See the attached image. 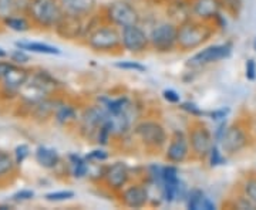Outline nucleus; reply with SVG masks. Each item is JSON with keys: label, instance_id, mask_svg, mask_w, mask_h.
I'll use <instances>...</instances> for the list:
<instances>
[{"label": "nucleus", "instance_id": "1", "mask_svg": "<svg viewBox=\"0 0 256 210\" xmlns=\"http://www.w3.org/2000/svg\"><path fill=\"white\" fill-rule=\"evenodd\" d=\"M90 18L86 21V33L82 37L86 46L97 53H114L117 50H122L121 30L117 26L108 21L94 24Z\"/></svg>", "mask_w": 256, "mask_h": 210}, {"label": "nucleus", "instance_id": "2", "mask_svg": "<svg viewBox=\"0 0 256 210\" xmlns=\"http://www.w3.org/2000/svg\"><path fill=\"white\" fill-rule=\"evenodd\" d=\"M215 33V27L210 21H202L198 18H186L178 26L176 47L181 51H191L202 47Z\"/></svg>", "mask_w": 256, "mask_h": 210}, {"label": "nucleus", "instance_id": "3", "mask_svg": "<svg viewBox=\"0 0 256 210\" xmlns=\"http://www.w3.org/2000/svg\"><path fill=\"white\" fill-rule=\"evenodd\" d=\"M64 14L62 0H28L26 16L38 28H54Z\"/></svg>", "mask_w": 256, "mask_h": 210}, {"label": "nucleus", "instance_id": "4", "mask_svg": "<svg viewBox=\"0 0 256 210\" xmlns=\"http://www.w3.org/2000/svg\"><path fill=\"white\" fill-rule=\"evenodd\" d=\"M134 137L146 151L160 152L168 144V134L165 127L156 119H142L132 129Z\"/></svg>", "mask_w": 256, "mask_h": 210}, {"label": "nucleus", "instance_id": "5", "mask_svg": "<svg viewBox=\"0 0 256 210\" xmlns=\"http://www.w3.org/2000/svg\"><path fill=\"white\" fill-rule=\"evenodd\" d=\"M188 139H190L192 158L198 159V161L208 158L210 148L215 144L214 135H212L210 128L202 121H198V119L194 121L190 125Z\"/></svg>", "mask_w": 256, "mask_h": 210}, {"label": "nucleus", "instance_id": "6", "mask_svg": "<svg viewBox=\"0 0 256 210\" xmlns=\"http://www.w3.org/2000/svg\"><path fill=\"white\" fill-rule=\"evenodd\" d=\"M104 18H106V21H108L111 24L122 28L127 27V26L138 24L140 23V13L130 1L116 0L107 6Z\"/></svg>", "mask_w": 256, "mask_h": 210}, {"label": "nucleus", "instance_id": "7", "mask_svg": "<svg viewBox=\"0 0 256 210\" xmlns=\"http://www.w3.org/2000/svg\"><path fill=\"white\" fill-rule=\"evenodd\" d=\"M178 26L172 21H161L150 33V46L158 53H170L176 48Z\"/></svg>", "mask_w": 256, "mask_h": 210}, {"label": "nucleus", "instance_id": "8", "mask_svg": "<svg viewBox=\"0 0 256 210\" xmlns=\"http://www.w3.org/2000/svg\"><path fill=\"white\" fill-rule=\"evenodd\" d=\"M110 114L104 105H90L82 111L78 118V132L86 139H94L100 127L108 119Z\"/></svg>", "mask_w": 256, "mask_h": 210}, {"label": "nucleus", "instance_id": "9", "mask_svg": "<svg viewBox=\"0 0 256 210\" xmlns=\"http://www.w3.org/2000/svg\"><path fill=\"white\" fill-rule=\"evenodd\" d=\"M191 156V146L188 134H185L181 129H176L168 139V144L165 146L164 158L168 164H184Z\"/></svg>", "mask_w": 256, "mask_h": 210}, {"label": "nucleus", "instance_id": "10", "mask_svg": "<svg viewBox=\"0 0 256 210\" xmlns=\"http://www.w3.org/2000/svg\"><path fill=\"white\" fill-rule=\"evenodd\" d=\"M232 53V44L230 43H224V44H212V46L205 47L200 50L196 54H194L188 60L186 67L191 68H201L205 65L218 63L220 60L228 58Z\"/></svg>", "mask_w": 256, "mask_h": 210}, {"label": "nucleus", "instance_id": "11", "mask_svg": "<svg viewBox=\"0 0 256 210\" xmlns=\"http://www.w3.org/2000/svg\"><path fill=\"white\" fill-rule=\"evenodd\" d=\"M130 181H131V169L127 162L117 161L114 164L107 165L102 183L108 191L118 195L130 183Z\"/></svg>", "mask_w": 256, "mask_h": 210}, {"label": "nucleus", "instance_id": "12", "mask_svg": "<svg viewBox=\"0 0 256 210\" xmlns=\"http://www.w3.org/2000/svg\"><path fill=\"white\" fill-rule=\"evenodd\" d=\"M122 48L131 54H142L150 48V36L138 24L121 28Z\"/></svg>", "mask_w": 256, "mask_h": 210}, {"label": "nucleus", "instance_id": "13", "mask_svg": "<svg viewBox=\"0 0 256 210\" xmlns=\"http://www.w3.org/2000/svg\"><path fill=\"white\" fill-rule=\"evenodd\" d=\"M30 71L26 70L23 65L10 63L9 68L6 70L4 75L2 77V91L10 95L12 98L18 97V91L23 88V85L30 78Z\"/></svg>", "mask_w": 256, "mask_h": 210}, {"label": "nucleus", "instance_id": "14", "mask_svg": "<svg viewBox=\"0 0 256 210\" xmlns=\"http://www.w3.org/2000/svg\"><path fill=\"white\" fill-rule=\"evenodd\" d=\"M120 202L128 209H142L150 203V193L146 183H131L118 193Z\"/></svg>", "mask_w": 256, "mask_h": 210}, {"label": "nucleus", "instance_id": "15", "mask_svg": "<svg viewBox=\"0 0 256 210\" xmlns=\"http://www.w3.org/2000/svg\"><path fill=\"white\" fill-rule=\"evenodd\" d=\"M86 20L87 18L77 17L64 13L58 23L56 24L54 31L58 37L64 40H78L84 37L86 33Z\"/></svg>", "mask_w": 256, "mask_h": 210}, {"label": "nucleus", "instance_id": "16", "mask_svg": "<svg viewBox=\"0 0 256 210\" xmlns=\"http://www.w3.org/2000/svg\"><path fill=\"white\" fill-rule=\"evenodd\" d=\"M220 148L225 154L228 155H234L240 152L244 148L248 145V135L244 129L239 125H232L226 128V132L220 142Z\"/></svg>", "mask_w": 256, "mask_h": 210}, {"label": "nucleus", "instance_id": "17", "mask_svg": "<svg viewBox=\"0 0 256 210\" xmlns=\"http://www.w3.org/2000/svg\"><path fill=\"white\" fill-rule=\"evenodd\" d=\"M220 0H191L192 16L202 21L212 23L220 14Z\"/></svg>", "mask_w": 256, "mask_h": 210}, {"label": "nucleus", "instance_id": "18", "mask_svg": "<svg viewBox=\"0 0 256 210\" xmlns=\"http://www.w3.org/2000/svg\"><path fill=\"white\" fill-rule=\"evenodd\" d=\"M62 6L66 14L88 18L97 11L98 3L97 0H62Z\"/></svg>", "mask_w": 256, "mask_h": 210}, {"label": "nucleus", "instance_id": "19", "mask_svg": "<svg viewBox=\"0 0 256 210\" xmlns=\"http://www.w3.org/2000/svg\"><path fill=\"white\" fill-rule=\"evenodd\" d=\"M60 100H56L52 97H47L44 100H42L40 102H37L36 105H33L30 108V115L33 117V119L40 121V122H46L50 118H54L56 110L60 105Z\"/></svg>", "mask_w": 256, "mask_h": 210}, {"label": "nucleus", "instance_id": "20", "mask_svg": "<svg viewBox=\"0 0 256 210\" xmlns=\"http://www.w3.org/2000/svg\"><path fill=\"white\" fill-rule=\"evenodd\" d=\"M30 81H33L42 90H44L48 95H53L62 88V82L58 81L53 74H50L46 70L33 71L30 74Z\"/></svg>", "mask_w": 256, "mask_h": 210}, {"label": "nucleus", "instance_id": "21", "mask_svg": "<svg viewBox=\"0 0 256 210\" xmlns=\"http://www.w3.org/2000/svg\"><path fill=\"white\" fill-rule=\"evenodd\" d=\"M34 159L42 168L48 169V171H53L62 161V158H60L58 152L56 149L44 145L37 146L36 151H34Z\"/></svg>", "mask_w": 256, "mask_h": 210}, {"label": "nucleus", "instance_id": "22", "mask_svg": "<svg viewBox=\"0 0 256 210\" xmlns=\"http://www.w3.org/2000/svg\"><path fill=\"white\" fill-rule=\"evenodd\" d=\"M78 118H80L78 112L72 104H66V102L62 101L60 105L56 110L54 121L62 127H72V125L78 122Z\"/></svg>", "mask_w": 256, "mask_h": 210}, {"label": "nucleus", "instance_id": "23", "mask_svg": "<svg viewBox=\"0 0 256 210\" xmlns=\"http://www.w3.org/2000/svg\"><path fill=\"white\" fill-rule=\"evenodd\" d=\"M14 46H16V48L24 50V51H30V53H37V54H62V50L58 47L47 44V43H40V41H16Z\"/></svg>", "mask_w": 256, "mask_h": 210}, {"label": "nucleus", "instance_id": "24", "mask_svg": "<svg viewBox=\"0 0 256 210\" xmlns=\"http://www.w3.org/2000/svg\"><path fill=\"white\" fill-rule=\"evenodd\" d=\"M18 166L14 156L4 149H0V183L6 182L10 176H13Z\"/></svg>", "mask_w": 256, "mask_h": 210}, {"label": "nucleus", "instance_id": "25", "mask_svg": "<svg viewBox=\"0 0 256 210\" xmlns=\"http://www.w3.org/2000/svg\"><path fill=\"white\" fill-rule=\"evenodd\" d=\"M67 161L70 164V169H72V176L76 179H82L87 178L88 174V166L90 162L87 161V158L77 155V154H70L67 156Z\"/></svg>", "mask_w": 256, "mask_h": 210}, {"label": "nucleus", "instance_id": "26", "mask_svg": "<svg viewBox=\"0 0 256 210\" xmlns=\"http://www.w3.org/2000/svg\"><path fill=\"white\" fill-rule=\"evenodd\" d=\"M3 24L16 33H26L33 26L26 14H13L6 20H3Z\"/></svg>", "mask_w": 256, "mask_h": 210}, {"label": "nucleus", "instance_id": "27", "mask_svg": "<svg viewBox=\"0 0 256 210\" xmlns=\"http://www.w3.org/2000/svg\"><path fill=\"white\" fill-rule=\"evenodd\" d=\"M101 101H102L104 108L108 111L110 115H116L131 108V101L126 95L118 97V98H102Z\"/></svg>", "mask_w": 256, "mask_h": 210}, {"label": "nucleus", "instance_id": "28", "mask_svg": "<svg viewBox=\"0 0 256 210\" xmlns=\"http://www.w3.org/2000/svg\"><path fill=\"white\" fill-rule=\"evenodd\" d=\"M114 138V132H112V125H111L110 117L108 119L102 124L100 129L97 131V135H96V142L100 146H107L110 144V141Z\"/></svg>", "mask_w": 256, "mask_h": 210}, {"label": "nucleus", "instance_id": "29", "mask_svg": "<svg viewBox=\"0 0 256 210\" xmlns=\"http://www.w3.org/2000/svg\"><path fill=\"white\" fill-rule=\"evenodd\" d=\"M204 199H205V193L202 192L201 189H196V188L191 189L186 195V199H185L186 208L190 210H200Z\"/></svg>", "mask_w": 256, "mask_h": 210}, {"label": "nucleus", "instance_id": "30", "mask_svg": "<svg viewBox=\"0 0 256 210\" xmlns=\"http://www.w3.org/2000/svg\"><path fill=\"white\" fill-rule=\"evenodd\" d=\"M13 14H18V0H0V21L3 23Z\"/></svg>", "mask_w": 256, "mask_h": 210}, {"label": "nucleus", "instance_id": "31", "mask_svg": "<svg viewBox=\"0 0 256 210\" xmlns=\"http://www.w3.org/2000/svg\"><path fill=\"white\" fill-rule=\"evenodd\" d=\"M208 159H210V168H216V166H220V165H224L226 162L225 156L222 154V149H220L216 142L210 148V154H208Z\"/></svg>", "mask_w": 256, "mask_h": 210}, {"label": "nucleus", "instance_id": "32", "mask_svg": "<svg viewBox=\"0 0 256 210\" xmlns=\"http://www.w3.org/2000/svg\"><path fill=\"white\" fill-rule=\"evenodd\" d=\"M76 193L70 189H64V191H56V192H50L44 195V199L47 202H66L72 201Z\"/></svg>", "mask_w": 256, "mask_h": 210}, {"label": "nucleus", "instance_id": "33", "mask_svg": "<svg viewBox=\"0 0 256 210\" xmlns=\"http://www.w3.org/2000/svg\"><path fill=\"white\" fill-rule=\"evenodd\" d=\"M116 67L120 68V70H126V71H134V73H146V67L138 61H118L116 63Z\"/></svg>", "mask_w": 256, "mask_h": 210}, {"label": "nucleus", "instance_id": "34", "mask_svg": "<svg viewBox=\"0 0 256 210\" xmlns=\"http://www.w3.org/2000/svg\"><path fill=\"white\" fill-rule=\"evenodd\" d=\"M30 155V146L28 144H20L14 148V151H13V156H14V161H16V164L20 166V165L23 164L26 159Z\"/></svg>", "mask_w": 256, "mask_h": 210}, {"label": "nucleus", "instance_id": "35", "mask_svg": "<svg viewBox=\"0 0 256 210\" xmlns=\"http://www.w3.org/2000/svg\"><path fill=\"white\" fill-rule=\"evenodd\" d=\"M180 108L182 111H185L186 114H190L191 117L194 118H201L205 115V112L196 105V104H194V102H190V101H186V102H182V104H180Z\"/></svg>", "mask_w": 256, "mask_h": 210}, {"label": "nucleus", "instance_id": "36", "mask_svg": "<svg viewBox=\"0 0 256 210\" xmlns=\"http://www.w3.org/2000/svg\"><path fill=\"white\" fill-rule=\"evenodd\" d=\"M87 161H90V162H106V161H108V158H110V154L106 151V149H102V148H98V149H92V152H88L87 155Z\"/></svg>", "mask_w": 256, "mask_h": 210}, {"label": "nucleus", "instance_id": "37", "mask_svg": "<svg viewBox=\"0 0 256 210\" xmlns=\"http://www.w3.org/2000/svg\"><path fill=\"white\" fill-rule=\"evenodd\" d=\"M9 57L12 63H14V64H18V65L28 64V61H30V55L28 54V51L20 50V48H16L14 51H12V53L9 54Z\"/></svg>", "mask_w": 256, "mask_h": 210}, {"label": "nucleus", "instance_id": "38", "mask_svg": "<svg viewBox=\"0 0 256 210\" xmlns=\"http://www.w3.org/2000/svg\"><path fill=\"white\" fill-rule=\"evenodd\" d=\"M34 199V192L32 189H22L18 192L12 195V201L16 203H22V202H28Z\"/></svg>", "mask_w": 256, "mask_h": 210}, {"label": "nucleus", "instance_id": "39", "mask_svg": "<svg viewBox=\"0 0 256 210\" xmlns=\"http://www.w3.org/2000/svg\"><path fill=\"white\" fill-rule=\"evenodd\" d=\"M244 193L249 201H252L256 205V179H248L244 183Z\"/></svg>", "mask_w": 256, "mask_h": 210}, {"label": "nucleus", "instance_id": "40", "mask_svg": "<svg viewBox=\"0 0 256 210\" xmlns=\"http://www.w3.org/2000/svg\"><path fill=\"white\" fill-rule=\"evenodd\" d=\"M162 98H164L168 104H180V102H181V95L175 91V90H171V88L162 91Z\"/></svg>", "mask_w": 256, "mask_h": 210}, {"label": "nucleus", "instance_id": "41", "mask_svg": "<svg viewBox=\"0 0 256 210\" xmlns=\"http://www.w3.org/2000/svg\"><path fill=\"white\" fill-rule=\"evenodd\" d=\"M245 75L249 81H254L256 78V63L255 60H248L246 65H245Z\"/></svg>", "mask_w": 256, "mask_h": 210}, {"label": "nucleus", "instance_id": "42", "mask_svg": "<svg viewBox=\"0 0 256 210\" xmlns=\"http://www.w3.org/2000/svg\"><path fill=\"white\" fill-rule=\"evenodd\" d=\"M226 128H228V125H226L225 119H222L220 125H218L216 129H215V134H214V139H215V142H216V144H220V141H222V138H224L225 132H226Z\"/></svg>", "mask_w": 256, "mask_h": 210}, {"label": "nucleus", "instance_id": "43", "mask_svg": "<svg viewBox=\"0 0 256 210\" xmlns=\"http://www.w3.org/2000/svg\"><path fill=\"white\" fill-rule=\"evenodd\" d=\"M229 110L228 108H220V110H215L210 112L208 115H210V118L215 119V121H222V119H225L228 117Z\"/></svg>", "mask_w": 256, "mask_h": 210}, {"label": "nucleus", "instance_id": "44", "mask_svg": "<svg viewBox=\"0 0 256 210\" xmlns=\"http://www.w3.org/2000/svg\"><path fill=\"white\" fill-rule=\"evenodd\" d=\"M201 209H204V210H215V209H216V206H215V203L210 201V198H206V196H205V199H204V202H202V205H201Z\"/></svg>", "mask_w": 256, "mask_h": 210}, {"label": "nucleus", "instance_id": "45", "mask_svg": "<svg viewBox=\"0 0 256 210\" xmlns=\"http://www.w3.org/2000/svg\"><path fill=\"white\" fill-rule=\"evenodd\" d=\"M10 63H12V61H0V80H2V77L4 75L6 70L9 68Z\"/></svg>", "mask_w": 256, "mask_h": 210}, {"label": "nucleus", "instance_id": "46", "mask_svg": "<svg viewBox=\"0 0 256 210\" xmlns=\"http://www.w3.org/2000/svg\"><path fill=\"white\" fill-rule=\"evenodd\" d=\"M8 55H9L8 54V51H6L4 48H2V47H0V60H4Z\"/></svg>", "mask_w": 256, "mask_h": 210}, {"label": "nucleus", "instance_id": "47", "mask_svg": "<svg viewBox=\"0 0 256 210\" xmlns=\"http://www.w3.org/2000/svg\"><path fill=\"white\" fill-rule=\"evenodd\" d=\"M12 209V206L9 205H0V210H10Z\"/></svg>", "mask_w": 256, "mask_h": 210}, {"label": "nucleus", "instance_id": "48", "mask_svg": "<svg viewBox=\"0 0 256 210\" xmlns=\"http://www.w3.org/2000/svg\"><path fill=\"white\" fill-rule=\"evenodd\" d=\"M255 51H256V40H255Z\"/></svg>", "mask_w": 256, "mask_h": 210}, {"label": "nucleus", "instance_id": "49", "mask_svg": "<svg viewBox=\"0 0 256 210\" xmlns=\"http://www.w3.org/2000/svg\"><path fill=\"white\" fill-rule=\"evenodd\" d=\"M255 132H256V122H255Z\"/></svg>", "mask_w": 256, "mask_h": 210}]
</instances>
